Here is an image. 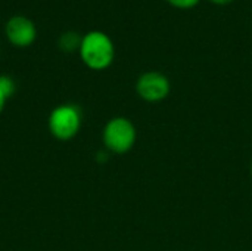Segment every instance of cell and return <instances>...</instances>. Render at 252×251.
<instances>
[{
	"label": "cell",
	"instance_id": "6da1fadb",
	"mask_svg": "<svg viewBox=\"0 0 252 251\" xmlns=\"http://www.w3.org/2000/svg\"><path fill=\"white\" fill-rule=\"evenodd\" d=\"M78 50L83 62L96 71L106 70L115 56V47L111 37L97 30L90 31L83 37Z\"/></svg>",
	"mask_w": 252,
	"mask_h": 251
},
{
	"label": "cell",
	"instance_id": "7a4b0ae2",
	"mask_svg": "<svg viewBox=\"0 0 252 251\" xmlns=\"http://www.w3.org/2000/svg\"><path fill=\"white\" fill-rule=\"evenodd\" d=\"M137 139V132L134 124L126 117L111 118L102 132V141L108 152L123 155L128 152Z\"/></svg>",
	"mask_w": 252,
	"mask_h": 251
},
{
	"label": "cell",
	"instance_id": "3957f363",
	"mask_svg": "<svg viewBox=\"0 0 252 251\" xmlns=\"http://www.w3.org/2000/svg\"><path fill=\"white\" fill-rule=\"evenodd\" d=\"M83 123L81 109L74 104H62L52 109L49 114L47 126L52 136L58 141H71L74 139Z\"/></svg>",
	"mask_w": 252,
	"mask_h": 251
},
{
	"label": "cell",
	"instance_id": "277c9868",
	"mask_svg": "<svg viewBox=\"0 0 252 251\" xmlns=\"http://www.w3.org/2000/svg\"><path fill=\"white\" fill-rule=\"evenodd\" d=\"M136 92L146 102H161L170 95L171 83L165 74L158 71H148L137 78Z\"/></svg>",
	"mask_w": 252,
	"mask_h": 251
},
{
	"label": "cell",
	"instance_id": "5b68a950",
	"mask_svg": "<svg viewBox=\"0 0 252 251\" xmlns=\"http://www.w3.org/2000/svg\"><path fill=\"white\" fill-rule=\"evenodd\" d=\"M6 36L9 41L18 47L30 46L37 36L35 25L25 16H13L6 24Z\"/></svg>",
	"mask_w": 252,
	"mask_h": 251
},
{
	"label": "cell",
	"instance_id": "8992f818",
	"mask_svg": "<svg viewBox=\"0 0 252 251\" xmlns=\"http://www.w3.org/2000/svg\"><path fill=\"white\" fill-rule=\"evenodd\" d=\"M81 40H83V37H80L77 33L68 31V33H65V34L59 38V46H61V49L65 50V52H72V50H75V49H80Z\"/></svg>",
	"mask_w": 252,
	"mask_h": 251
},
{
	"label": "cell",
	"instance_id": "52a82bcc",
	"mask_svg": "<svg viewBox=\"0 0 252 251\" xmlns=\"http://www.w3.org/2000/svg\"><path fill=\"white\" fill-rule=\"evenodd\" d=\"M16 90V84L15 81L9 77V75H0V92L9 99L10 96H13Z\"/></svg>",
	"mask_w": 252,
	"mask_h": 251
},
{
	"label": "cell",
	"instance_id": "ba28073f",
	"mask_svg": "<svg viewBox=\"0 0 252 251\" xmlns=\"http://www.w3.org/2000/svg\"><path fill=\"white\" fill-rule=\"evenodd\" d=\"M170 4H173L174 7H180V9H190L193 6L198 4L199 0H167Z\"/></svg>",
	"mask_w": 252,
	"mask_h": 251
},
{
	"label": "cell",
	"instance_id": "9c48e42d",
	"mask_svg": "<svg viewBox=\"0 0 252 251\" xmlns=\"http://www.w3.org/2000/svg\"><path fill=\"white\" fill-rule=\"evenodd\" d=\"M6 101H7V98L0 92V114L3 112V109H4V105H6Z\"/></svg>",
	"mask_w": 252,
	"mask_h": 251
},
{
	"label": "cell",
	"instance_id": "30bf717a",
	"mask_svg": "<svg viewBox=\"0 0 252 251\" xmlns=\"http://www.w3.org/2000/svg\"><path fill=\"white\" fill-rule=\"evenodd\" d=\"M211 1H214L217 4H226V3H230L232 0H211Z\"/></svg>",
	"mask_w": 252,
	"mask_h": 251
},
{
	"label": "cell",
	"instance_id": "8fae6325",
	"mask_svg": "<svg viewBox=\"0 0 252 251\" xmlns=\"http://www.w3.org/2000/svg\"><path fill=\"white\" fill-rule=\"evenodd\" d=\"M251 175H252V163H251Z\"/></svg>",
	"mask_w": 252,
	"mask_h": 251
}]
</instances>
